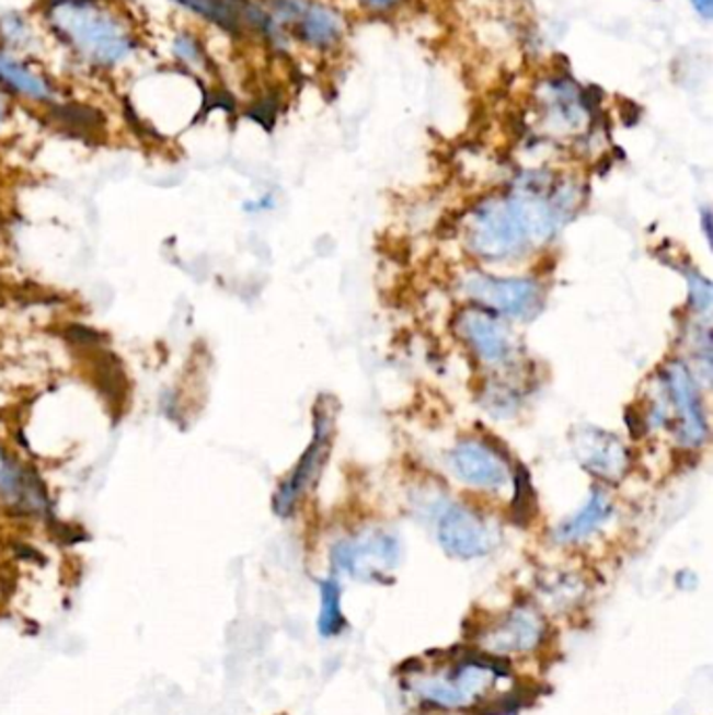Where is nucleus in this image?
<instances>
[{"instance_id":"obj_11","label":"nucleus","mask_w":713,"mask_h":715,"mask_svg":"<svg viewBox=\"0 0 713 715\" xmlns=\"http://www.w3.org/2000/svg\"><path fill=\"white\" fill-rule=\"evenodd\" d=\"M575 457L579 464L602 482H620L628 473L630 454L613 434L598 427H579L574 436Z\"/></svg>"},{"instance_id":"obj_18","label":"nucleus","mask_w":713,"mask_h":715,"mask_svg":"<svg viewBox=\"0 0 713 715\" xmlns=\"http://www.w3.org/2000/svg\"><path fill=\"white\" fill-rule=\"evenodd\" d=\"M34 41V30L22 13L0 15V47L13 53H23Z\"/></svg>"},{"instance_id":"obj_23","label":"nucleus","mask_w":713,"mask_h":715,"mask_svg":"<svg viewBox=\"0 0 713 715\" xmlns=\"http://www.w3.org/2000/svg\"><path fill=\"white\" fill-rule=\"evenodd\" d=\"M365 2H367L368 7H372V9H386V7L393 4L395 0H365Z\"/></svg>"},{"instance_id":"obj_15","label":"nucleus","mask_w":713,"mask_h":715,"mask_svg":"<svg viewBox=\"0 0 713 715\" xmlns=\"http://www.w3.org/2000/svg\"><path fill=\"white\" fill-rule=\"evenodd\" d=\"M611 512H613V505L609 503V498L600 489H593L584 508L554 530V540L559 544H577L588 535H593L598 528H602V523L611 517Z\"/></svg>"},{"instance_id":"obj_6","label":"nucleus","mask_w":713,"mask_h":715,"mask_svg":"<svg viewBox=\"0 0 713 715\" xmlns=\"http://www.w3.org/2000/svg\"><path fill=\"white\" fill-rule=\"evenodd\" d=\"M664 385L676 420V438L685 448H699L708 439V420L697 392L694 379L682 362H669L664 370Z\"/></svg>"},{"instance_id":"obj_16","label":"nucleus","mask_w":713,"mask_h":715,"mask_svg":"<svg viewBox=\"0 0 713 715\" xmlns=\"http://www.w3.org/2000/svg\"><path fill=\"white\" fill-rule=\"evenodd\" d=\"M344 611H342V588L335 579L321 581V615L319 632L322 638H335L345 630Z\"/></svg>"},{"instance_id":"obj_9","label":"nucleus","mask_w":713,"mask_h":715,"mask_svg":"<svg viewBox=\"0 0 713 715\" xmlns=\"http://www.w3.org/2000/svg\"><path fill=\"white\" fill-rule=\"evenodd\" d=\"M437 540L441 549L457 558H478L494 549V535L482 519L459 505H448L437 519Z\"/></svg>"},{"instance_id":"obj_19","label":"nucleus","mask_w":713,"mask_h":715,"mask_svg":"<svg viewBox=\"0 0 713 715\" xmlns=\"http://www.w3.org/2000/svg\"><path fill=\"white\" fill-rule=\"evenodd\" d=\"M689 280V301L694 312L710 314L713 301L712 282L694 270H685Z\"/></svg>"},{"instance_id":"obj_4","label":"nucleus","mask_w":713,"mask_h":715,"mask_svg":"<svg viewBox=\"0 0 713 715\" xmlns=\"http://www.w3.org/2000/svg\"><path fill=\"white\" fill-rule=\"evenodd\" d=\"M333 423H335L333 408L322 406V400H319L314 413V439L310 448L303 452L294 473L278 487L275 496L276 515L289 517L298 507L299 500L308 494V489L321 477L322 466L331 452Z\"/></svg>"},{"instance_id":"obj_24","label":"nucleus","mask_w":713,"mask_h":715,"mask_svg":"<svg viewBox=\"0 0 713 715\" xmlns=\"http://www.w3.org/2000/svg\"><path fill=\"white\" fill-rule=\"evenodd\" d=\"M7 112H9V107H7V94L0 91V126H2L4 117H7Z\"/></svg>"},{"instance_id":"obj_7","label":"nucleus","mask_w":713,"mask_h":715,"mask_svg":"<svg viewBox=\"0 0 713 715\" xmlns=\"http://www.w3.org/2000/svg\"><path fill=\"white\" fill-rule=\"evenodd\" d=\"M179 9L202 18L207 24L230 36H245L250 32L273 34V15L262 11L252 0H170Z\"/></svg>"},{"instance_id":"obj_22","label":"nucleus","mask_w":713,"mask_h":715,"mask_svg":"<svg viewBox=\"0 0 713 715\" xmlns=\"http://www.w3.org/2000/svg\"><path fill=\"white\" fill-rule=\"evenodd\" d=\"M703 231H705L708 241L712 243V214H710V209L703 211Z\"/></svg>"},{"instance_id":"obj_8","label":"nucleus","mask_w":713,"mask_h":715,"mask_svg":"<svg viewBox=\"0 0 713 715\" xmlns=\"http://www.w3.org/2000/svg\"><path fill=\"white\" fill-rule=\"evenodd\" d=\"M273 13L310 47H333L344 32L337 13L310 0H273Z\"/></svg>"},{"instance_id":"obj_21","label":"nucleus","mask_w":713,"mask_h":715,"mask_svg":"<svg viewBox=\"0 0 713 715\" xmlns=\"http://www.w3.org/2000/svg\"><path fill=\"white\" fill-rule=\"evenodd\" d=\"M694 11L703 18V20H712L713 0H690Z\"/></svg>"},{"instance_id":"obj_10","label":"nucleus","mask_w":713,"mask_h":715,"mask_svg":"<svg viewBox=\"0 0 713 715\" xmlns=\"http://www.w3.org/2000/svg\"><path fill=\"white\" fill-rule=\"evenodd\" d=\"M448 464L462 484L478 489H501L510 480L505 459L483 441H459L448 452Z\"/></svg>"},{"instance_id":"obj_17","label":"nucleus","mask_w":713,"mask_h":715,"mask_svg":"<svg viewBox=\"0 0 713 715\" xmlns=\"http://www.w3.org/2000/svg\"><path fill=\"white\" fill-rule=\"evenodd\" d=\"M172 55L176 64L188 73L206 68V47L199 41V36H195L191 30H183L172 38Z\"/></svg>"},{"instance_id":"obj_2","label":"nucleus","mask_w":713,"mask_h":715,"mask_svg":"<svg viewBox=\"0 0 713 715\" xmlns=\"http://www.w3.org/2000/svg\"><path fill=\"white\" fill-rule=\"evenodd\" d=\"M469 247L483 260L519 255L531 241L528 220L519 199L508 193L478 206L469 220Z\"/></svg>"},{"instance_id":"obj_3","label":"nucleus","mask_w":713,"mask_h":715,"mask_svg":"<svg viewBox=\"0 0 713 715\" xmlns=\"http://www.w3.org/2000/svg\"><path fill=\"white\" fill-rule=\"evenodd\" d=\"M400 542L390 531H360L333 549V565L356 579L386 581L400 563Z\"/></svg>"},{"instance_id":"obj_5","label":"nucleus","mask_w":713,"mask_h":715,"mask_svg":"<svg viewBox=\"0 0 713 715\" xmlns=\"http://www.w3.org/2000/svg\"><path fill=\"white\" fill-rule=\"evenodd\" d=\"M467 293L483 310L513 319H531L542 310V287L531 278L478 275L467 280Z\"/></svg>"},{"instance_id":"obj_12","label":"nucleus","mask_w":713,"mask_h":715,"mask_svg":"<svg viewBox=\"0 0 713 715\" xmlns=\"http://www.w3.org/2000/svg\"><path fill=\"white\" fill-rule=\"evenodd\" d=\"M460 337L490 365H503L510 358V339L494 312L483 308H467L459 316Z\"/></svg>"},{"instance_id":"obj_14","label":"nucleus","mask_w":713,"mask_h":715,"mask_svg":"<svg viewBox=\"0 0 713 715\" xmlns=\"http://www.w3.org/2000/svg\"><path fill=\"white\" fill-rule=\"evenodd\" d=\"M542 636H544V623L540 620V615L529 607H521L515 609L505 622L490 634V645L492 648H498L494 653H510V650L528 653L533 646H538Z\"/></svg>"},{"instance_id":"obj_13","label":"nucleus","mask_w":713,"mask_h":715,"mask_svg":"<svg viewBox=\"0 0 713 715\" xmlns=\"http://www.w3.org/2000/svg\"><path fill=\"white\" fill-rule=\"evenodd\" d=\"M0 91L27 103H50L55 87L45 73L32 68L22 55L0 47Z\"/></svg>"},{"instance_id":"obj_20","label":"nucleus","mask_w":713,"mask_h":715,"mask_svg":"<svg viewBox=\"0 0 713 715\" xmlns=\"http://www.w3.org/2000/svg\"><path fill=\"white\" fill-rule=\"evenodd\" d=\"M18 485H20V473H18V469L11 466L7 462V459H4V454L0 452V489L13 492Z\"/></svg>"},{"instance_id":"obj_1","label":"nucleus","mask_w":713,"mask_h":715,"mask_svg":"<svg viewBox=\"0 0 713 715\" xmlns=\"http://www.w3.org/2000/svg\"><path fill=\"white\" fill-rule=\"evenodd\" d=\"M43 20L80 66L99 73L128 66L140 50L135 22L112 0H43Z\"/></svg>"}]
</instances>
